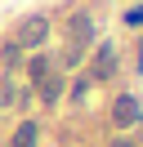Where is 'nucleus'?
Instances as JSON below:
<instances>
[{
  "instance_id": "f03ea898",
  "label": "nucleus",
  "mask_w": 143,
  "mask_h": 147,
  "mask_svg": "<svg viewBox=\"0 0 143 147\" xmlns=\"http://www.w3.org/2000/svg\"><path fill=\"white\" fill-rule=\"evenodd\" d=\"M45 40H49V18H45V13L18 18V27H14V45L18 49H40Z\"/></svg>"
},
{
  "instance_id": "f8f14e48",
  "label": "nucleus",
  "mask_w": 143,
  "mask_h": 147,
  "mask_svg": "<svg viewBox=\"0 0 143 147\" xmlns=\"http://www.w3.org/2000/svg\"><path fill=\"white\" fill-rule=\"evenodd\" d=\"M139 71H143V45H139Z\"/></svg>"
},
{
  "instance_id": "1a4fd4ad",
  "label": "nucleus",
  "mask_w": 143,
  "mask_h": 147,
  "mask_svg": "<svg viewBox=\"0 0 143 147\" xmlns=\"http://www.w3.org/2000/svg\"><path fill=\"white\" fill-rule=\"evenodd\" d=\"M18 63H22V49H18V45H14V40H9V45H5V49H0V71H14V67H18Z\"/></svg>"
},
{
  "instance_id": "9b49d317",
  "label": "nucleus",
  "mask_w": 143,
  "mask_h": 147,
  "mask_svg": "<svg viewBox=\"0 0 143 147\" xmlns=\"http://www.w3.org/2000/svg\"><path fill=\"white\" fill-rule=\"evenodd\" d=\"M112 147H134V138H116V143Z\"/></svg>"
},
{
  "instance_id": "423d86ee",
  "label": "nucleus",
  "mask_w": 143,
  "mask_h": 147,
  "mask_svg": "<svg viewBox=\"0 0 143 147\" xmlns=\"http://www.w3.org/2000/svg\"><path fill=\"white\" fill-rule=\"evenodd\" d=\"M0 107H27V89L18 80H9V76L0 80Z\"/></svg>"
},
{
  "instance_id": "f257e3e1",
  "label": "nucleus",
  "mask_w": 143,
  "mask_h": 147,
  "mask_svg": "<svg viewBox=\"0 0 143 147\" xmlns=\"http://www.w3.org/2000/svg\"><path fill=\"white\" fill-rule=\"evenodd\" d=\"M63 31H67V49H63V67H76V63H80V54H85L89 45H94V18H89V13H72Z\"/></svg>"
},
{
  "instance_id": "9d476101",
  "label": "nucleus",
  "mask_w": 143,
  "mask_h": 147,
  "mask_svg": "<svg viewBox=\"0 0 143 147\" xmlns=\"http://www.w3.org/2000/svg\"><path fill=\"white\" fill-rule=\"evenodd\" d=\"M125 27H143V5H134V9H125Z\"/></svg>"
},
{
  "instance_id": "7ed1b4c3",
  "label": "nucleus",
  "mask_w": 143,
  "mask_h": 147,
  "mask_svg": "<svg viewBox=\"0 0 143 147\" xmlns=\"http://www.w3.org/2000/svg\"><path fill=\"white\" fill-rule=\"evenodd\" d=\"M139 120H143V102L134 98V94H116L112 98V125L130 129V125H139Z\"/></svg>"
},
{
  "instance_id": "6e6552de",
  "label": "nucleus",
  "mask_w": 143,
  "mask_h": 147,
  "mask_svg": "<svg viewBox=\"0 0 143 147\" xmlns=\"http://www.w3.org/2000/svg\"><path fill=\"white\" fill-rule=\"evenodd\" d=\"M36 89H40V98H45V102H49V107H54V102L63 98V76H45V80L36 85Z\"/></svg>"
},
{
  "instance_id": "20e7f679",
  "label": "nucleus",
  "mask_w": 143,
  "mask_h": 147,
  "mask_svg": "<svg viewBox=\"0 0 143 147\" xmlns=\"http://www.w3.org/2000/svg\"><path fill=\"white\" fill-rule=\"evenodd\" d=\"M107 76H116V49L98 45L94 49V80H107Z\"/></svg>"
},
{
  "instance_id": "39448f33",
  "label": "nucleus",
  "mask_w": 143,
  "mask_h": 147,
  "mask_svg": "<svg viewBox=\"0 0 143 147\" xmlns=\"http://www.w3.org/2000/svg\"><path fill=\"white\" fill-rule=\"evenodd\" d=\"M5 147H40V125H36V120H22Z\"/></svg>"
},
{
  "instance_id": "0eeeda50",
  "label": "nucleus",
  "mask_w": 143,
  "mask_h": 147,
  "mask_svg": "<svg viewBox=\"0 0 143 147\" xmlns=\"http://www.w3.org/2000/svg\"><path fill=\"white\" fill-rule=\"evenodd\" d=\"M49 67H54V63H49L45 54H31V58H27V80H31V89L45 80V76H49Z\"/></svg>"
}]
</instances>
